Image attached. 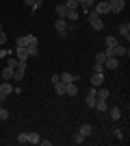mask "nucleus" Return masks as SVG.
Listing matches in <instances>:
<instances>
[{"mask_svg": "<svg viewBox=\"0 0 130 146\" xmlns=\"http://www.w3.org/2000/svg\"><path fill=\"white\" fill-rule=\"evenodd\" d=\"M108 55H113V57H117V59H119V57H128V55H130V50H128V46H122V44H117V46H115V48H111V50L106 48V57H108Z\"/></svg>", "mask_w": 130, "mask_h": 146, "instance_id": "1", "label": "nucleus"}, {"mask_svg": "<svg viewBox=\"0 0 130 146\" xmlns=\"http://www.w3.org/2000/svg\"><path fill=\"white\" fill-rule=\"evenodd\" d=\"M87 15H89V24H91L95 31H102V29H104V22H102V18H100L95 11H89Z\"/></svg>", "mask_w": 130, "mask_h": 146, "instance_id": "2", "label": "nucleus"}, {"mask_svg": "<svg viewBox=\"0 0 130 146\" xmlns=\"http://www.w3.org/2000/svg\"><path fill=\"white\" fill-rule=\"evenodd\" d=\"M26 74V61H18V66L13 68V79L15 81H22Z\"/></svg>", "mask_w": 130, "mask_h": 146, "instance_id": "3", "label": "nucleus"}, {"mask_svg": "<svg viewBox=\"0 0 130 146\" xmlns=\"http://www.w3.org/2000/svg\"><path fill=\"white\" fill-rule=\"evenodd\" d=\"M93 11L98 13V15H104V13H111V7H108V0H100L95 2V9Z\"/></svg>", "mask_w": 130, "mask_h": 146, "instance_id": "4", "label": "nucleus"}, {"mask_svg": "<svg viewBox=\"0 0 130 146\" xmlns=\"http://www.w3.org/2000/svg\"><path fill=\"white\" fill-rule=\"evenodd\" d=\"M108 7H111V13H122L126 7V0H108Z\"/></svg>", "mask_w": 130, "mask_h": 146, "instance_id": "5", "label": "nucleus"}, {"mask_svg": "<svg viewBox=\"0 0 130 146\" xmlns=\"http://www.w3.org/2000/svg\"><path fill=\"white\" fill-rule=\"evenodd\" d=\"M117 66H119V59H117V57L108 55L104 59V68H106V70H117Z\"/></svg>", "mask_w": 130, "mask_h": 146, "instance_id": "6", "label": "nucleus"}, {"mask_svg": "<svg viewBox=\"0 0 130 146\" xmlns=\"http://www.w3.org/2000/svg\"><path fill=\"white\" fill-rule=\"evenodd\" d=\"M54 29L61 33V35H65L67 33V20L65 18H56V22H54Z\"/></svg>", "mask_w": 130, "mask_h": 146, "instance_id": "7", "label": "nucleus"}, {"mask_svg": "<svg viewBox=\"0 0 130 146\" xmlns=\"http://www.w3.org/2000/svg\"><path fill=\"white\" fill-rule=\"evenodd\" d=\"M9 94H13V85L9 81H2V85H0V96L5 98V96H9Z\"/></svg>", "mask_w": 130, "mask_h": 146, "instance_id": "8", "label": "nucleus"}, {"mask_svg": "<svg viewBox=\"0 0 130 146\" xmlns=\"http://www.w3.org/2000/svg\"><path fill=\"white\" fill-rule=\"evenodd\" d=\"M102 83H104V74H102V72H93L91 74V85L93 87H100Z\"/></svg>", "mask_w": 130, "mask_h": 146, "instance_id": "9", "label": "nucleus"}, {"mask_svg": "<svg viewBox=\"0 0 130 146\" xmlns=\"http://www.w3.org/2000/svg\"><path fill=\"white\" fill-rule=\"evenodd\" d=\"M95 87H91L89 90V94H87V98H85V103H87V107H95Z\"/></svg>", "mask_w": 130, "mask_h": 146, "instance_id": "10", "label": "nucleus"}, {"mask_svg": "<svg viewBox=\"0 0 130 146\" xmlns=\"http://www.w3.org/2000/svg\"><path fill=\"white\" fill-rule=\"evenodd\" d=\"M76 79H78V76H74V74H69V72H63L61 76H59V81L65 83V85H67V83H76Z\"/></svg>", "mask_w": 130, "mask_h": 146, "instance_id": "11", "label": "nucleus"}, {"mask_svg": "<svg viewBox=\"0 0 130 146\" xmlns=\"http://www.w3.org/2000/svg\"><path fill=\"white\" fill-rule=\"evenodd\" d=\"M26 50H28V55H31V57L39 55V39H37V42H31L28 46H26Z\"/></svg>", "mask_w": 130, "mask_h": 146, "instance_id": "12", "label": "nucleus"}, {"mask_svg": "<svg viewBox=\"0 0 130 146\" xmlns=\"http://www.w3.org/2000/svg\"><path fill=\"white\" fill-rule=\"evenodd\" d=\"M119 35H122V37H126V42L130 39V24H128V22L119 24Z\"/></svg>", "mask_w": 130, "mask_h": 146, "instance_id": "13", "label": "nucleus"}, {"mask_svg": "<svg viewBox=\"0 0 130 146\" xmlns=\"http://www.w3.org/2000/svg\"><path fill=\"white\" fill-rule=\"evenodd\" d=\"M95 98H98V100H108V90H104V87H95Z\"/></svg>", "mask_w": 130, "mask_h": 146, "instance_id": "14", "label": "nucleus"}, {"mask_svg": "<svg viewBox=\"0 0 130 146\" xmlns=\"http://www.w3.org/2000/svg\"><path fill=\"white\" fill-rule=\"evenodd\" d=\"M108 113H111V120H119V118H122V109H119V107H108Z\"/></svg>", "mask_w": 130, "mask_h": 146, "instance_id": "15", "label": "nucleus"}, {"mask_svg": "<svg viewBox=\"0 0 130 146\" xmlns=\"http://www.w3.org/2000/svg\"><path fill=\"white\" fill-rule=\"evenodd\" d=\"M15 55H18V61H26L28 57H31L26 48H15Z\"/></svg>", "mask_w": 130, "mask_h": 146, "instance_id": "16", "label": "nucleus"}, {"mask_svg": "<svg viewBox=\"0 0 130 146\" xmlns=\"http://www.w3.org/2000/svg\"><path fill=\"white\" fill-rule=\"evenodd\" d=\"M15 46H18V48H26V46H28V35H20L18 39H15Z\"/></svg>", "mask_w": 130, "mask_h": 146, "instance_id": "17", "label": "nucleus"}, {"mask_svg": "<svg viewBox=\"0 0 130 146\" xmlns=\"http://www.w3.org/2000/svg\"><path fill=\"white\" fill-rule=\"evenodd\" d=\"M54 92H56V96H65V83L56 81L54 83Z\"/></svg>", "mask_w": 130, "mask_h": 146, "instance_id": "18", "label": "nucleus"}, {"mask_svg": "<svg viewBox=\"0 0 130 146\" xmlns=\"http://www.w3.org/2000/svg\"><path fill=\"white\" fill-rule=\"evenodd\" d=\"M65 20H67V22H76V20H78V11H74V9H67V13H65Z\"/></svg>", "mask_w": 130, "mask_h": 146, "instance_id": "19", "label": "nucleus"}, {"mask_svg": "<svg viewBox=\"0 0 130 146\" xmlns=\"http://www.w3.org/2000/svg\"><path fill=\"white\" fill-rule=\"evenodd\" d=\"M65 94H67V96H76V94H78V87H76L74 83H67V85H65Z\"/></svg>", "mask_w": 130, "mask_h": 146, "instance_id": "20", "label": "nucleus"}, {"mask_svg": "<svg viewBox=\"0 0 130 146\" xmlns=\"http://www.w3.org/2000/svg\"><path fill=\"white\" fill-rule=\"evenodd\" d=\"M95 109L104 113V111L108 109V100H95Z\"/></svg>", "mask_w": 130, "mask_h": 146, "instance_id": "21", "label": "nucleus"}, {"mask_svg": "<svg viewBox=\"0 0 130 146\" xmlns=\"http://www.w3.org/2000/svg\"><path fill=\"white\" fill-rule=\"evenodd\" d=\"M11 79H13V68L7 66L5 70H2V81H11Z\"/></svg>", "mask_w": 130, "mask_h": 146, "instance_id": "22", "label": "nucleus"}, {"mask_svg": "<svg viewBox=\"0 0 130 146\" xmlns=\"http://www.w3.org/2000/svg\"><path fill=\"white\" fill-rule=\"evenodd\" d=\"M78 133H82V135H85V137H89V135L93 133V127H91V124H82Z\"/></svg>", "mask_w": 130, "mask_h": 146, "instance_id": "23", "label": "nucleus"}, {"mask_svg": "<svg viewBox=\"0 0 130 146\" xmlns=\"http://www.w3.org/2000/svg\"><path fill=\"white\" fill-rule=\"evenodd\" d=\"M117 37H113V35H108V37H106V48H108V50H111V48H115V46H117Z\"/></svg>", "mask_w": 130, "mask_h": 146, "instance_id": "24", "label": "nucleus"}, {"mask_svg": "<svg viewBox=\"0 0 130 146\" xmlns=\"http://www.w3.org/2000/svg\"><path fill=\"white\" fill-rule=\"evenodd\" d=\"M65 13H67V7L65 5H56V18H65Z\"/></svg>", "mask_w": 130, "mask_h": 146, "instance_id": "25", "label": "nucleus"}, {"mask_svg": "<svg viewBox=\"0 0 130 146\" xmlns=\"http://www.w3.org/2000/svg\"><path fill=\"white\" fill-rule=\"evenodd\" d=\"M39 133H28V144H39Z\"/></svg>", "mask_w": 130, "mask_h": 146, "instance_id": "26", "label": "nucleus"}, {"mask_svg": "<svg viewBox=\"0 0 130 146\" xmlns=\"http://www.w3.org/2000/svg\"><path fill=\"white\" fill-rule=\"evenodd\" d=\"M65 7H67V9H74V11H76V9H78L80 5H78L76 0H67V2H65Z\"/></svg>", "mask_w": 130, "mask_h": 146, "instance_id": "27", "label": "nucleus"}, {"mask_svg": "<svg viewBox=\"0 0 130 146\" xmlns=\"http://www.w3.org/2000/svg\"><path fill=\"white\" fill-rule=\"evenodd\" d=\"M18 142H20V144H28V133H20L18 135Z\"/></svg>", "mask_w": 130, "mask_h": 146, "instance_id": "28", "label": "nucleus"}, {"mask_svg": "<svg viewBox=\"0 0 130 146\" xmlns=\"http://www.w3.org/2000/svg\"><path fill=\"white\" fill-rule=\"evenodd\" d=\"M104 59H106V50H104V52H98V55H95V63H104Z\"/></svg>", "mask_w": 130, "mask_h": 146, "instance_id": "29", "label": "nucleus"}, {"mask_svg": "<svg viewBox=\"0 0 130 146\" xmlns=\"http://www.w3.org/2000/svg\"><path fill=\"white\" fill-rule=\"evenodd\" d=\"M104 70H106L104 63H93V72H102V74H104Z\"/></svg>", "mask_w": 130, "mask_h": 146, "instance_id": "30", "label": "nucleus"}, {"mask_svg": "<svg viewBox=\"0 0 130 146\" xmlns=\"http://www.w3.org/2000/svg\"><path fill=\"white\" fill-rule=\"evenodd\" d=\"M74 142H76V144H82V142H85V135H82V133H76L74 135Z\"/></svg>", "mask_w": 130, "mask_h": 146, "instance_id": "31", "label": "nucleus"}, {"mask_svg": "<svg viewBox=\"0 0 130 146\" xmlns=\"http://www.w3.org/2000/svg\"><path fill=\"white\" fill-rule=\"evenodd\" d=\"M7 66H9V68H15V66H18V59H15V57H9Z\"/></svg>", "mask_w": 130, "mask_h": 146, "instance_id": "32", "label": "nucleus"}, {"mask_svg": "<svg viewBox=\"0 0 130 146\" xmlns=\"http://www.w3.org/2000/svg\"><path fill=\"white\" fill-rule=\"evenodd\" d=\"M0 120H9V111H7L5 107L0 109Z\"/></svg>", "mask_w": 130, "mask_h": 146, "instance_id": "33", "label": "nucleus"}, {"mask_svg": "<svg viewBox=\"0 0 130 146\" xmlns=\"http://www.w3.org/2000/svg\"><path fill=\"white\" fill-rule=\"evenodd\" d=\"M24 2H26V7H31V9H37V0H24Z\"/></svg>", "mask_w": 130, "mask_h": 146, "instance_id": "34", "label": "nucleus"}, {"mask_svg": "<svg viewBox=\"0 0 130 146\" xmlns=\"http://www.w3.org/2000/svg\"><path fill=\"white\" fill-rule=\"evenodd\" d=\"M113 133H115V137H117V140H124V131H122V129H115Z\"/></svg>", "mask_w": 130, "mask_h": 146, "instance_id": "35", "label": "nucleus"}, {"mask_svg": "<svg viewBox=\"0 0 130 146\" xmlns=\"http://www.w3.org/2000/svg\"><path fill=\"white\" fill-rule=\"evenodd\" d=\"M9 55H11V52H9L7 48H2V50H0V57H2V59H5V57H9Z\"/></svg>", "mask_w": 130, "mask_h": 146, "instance_id": "36", "label": "nucleus"}, {"mask_svg": "<svg viewBox=\"0 0 130 146\" xmlns=\"http://www.w3.org/2000/svg\"><path fill=\"white\" fill-rule=\"evenodd\" d=\"M7 42V35H5V31H0V44H5Z\"/></svg>", "mask_w": 130, "mask_h": 146, "instance_id": "37", "label": "nucleus"}, {"mask_svg": "<svg viewBox=\"0 0 130 146\" xmlns=\"http://www.w3.org/2000/svg\"><path fill=\"white\" fill-rule=\"evenodd\" d=\"M39 144H41V146H50L52 142H50V140H39Z\"/></svg>", "mask_w": 130, "mask_h": 146, "instance_id": "38", "label": "nucleus"}, {"mask_svg": "<svg viewBox=\"0 0 130 146\" xmlns=\"http://www.w3.org/2000/svg\"><path fill=\"white\" fill-rule=\"evenodd\" d=\"M89 2H91V5H93V2H98V0H89Z\"/></svg>", "mask_w": 130, "mask_h": 146, "instance_id": "39", "label": "nucleus"}, {"mask_svg": "<svg viewBox=\"0 0 130 146\" xmlns=\"http://www.w3.org/2000/svg\"><path fill=\"white\" fill-rule=\"evenodd\" d=\"M41 2H43V0H37V5H41Z\"/></svg>", "mask_w": 130, "mask_h": 146, "instance_id": "40", "label": "nucleus"}, {"mask_svg": "<svg viewBox=\"0 0 130 146\" xmlns=\"http://www.w3.org/2000/svg\"><path fill=\"white\" fill-rule=\"evenodd\" d=\"M0 31H2V24H0Z\"/></svg>", "mask_w": 130, "mask_h": 146, "instance_id": "41", "label": "nucleus"}, {"mask_svg": "<svg viewBox=\"0 0 130 146\" xmlns=\"http://www.w3.org/2000/svg\"><path fill=\"white\" fill-rule=\"evenodd\" d=\"M0 98H2V96H0Z\"/></svg>", "mask_w": 130, "mask_h": 146, "instance_id": "42", "label": "nucleus"}]
</instances>
